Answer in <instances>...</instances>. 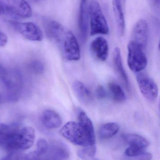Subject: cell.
Masks as SVG:
<instances>
[{
    "label": "cell",
    "instance_id": "1",
    "mask_svg": "<svg viewBox=\"0 0 160 160\" xmlns=\"http://www.w3.org/2000/svg\"><path fill=\"white\" fill-rule=\"evenodd\" d=\"M45 29L47 36L58 46L64 58L70 61L80 60V46L70 29L55 21L47 22Z\"/></svg>",
    "mask_w": 160,
    "mask_h": 160
},
{
    "label": "cell",
    "instance_id": "2",
    "mask_svg": "<svg viewBox=\"0 0 160 160\" xmlns=\"http://www.w3.org/2000/svg\"><path fill=\"white\" fill-rule=\"evenodd\" d=\"M35 131L31 127L0 123V146L9 152L27 150L32 147Z\"/></svg>",
    "mask_w": 160,
    "mask_h": 160
},
{
    "label": "cell",
    "instance_id": "3",
    "mask_svg": "<svg viewBox=\"0 0 160 160\" xmlns=\"http://www.w3.org/2000/svg\"><path fill=\"white\" fill-rule=\"evenodd\" d=\"M88 8L91 36L108 34L110 31L109 25L99 3L92 0L88 5Z\"/></svg>",
    "mask_w": 160,
    "mask_h": 160
},
{
    "label": "cell",
    "instance_id": "4",
    "mask_svg": "<svg viewBox=\"0 0 160 160\" xmlns=\"http://www.w3.org/2000/svg\"><path fill=\"white\" fill-rule=\"evenodd\" d=\"M64 137L76 145L91 146L87 134L79 123L70 121L67 123L60 130Z\"/></svg>",
    "mask_w": 160,
    "mask_h": 160
},
{
    "label": "cell",
    "instance_id": "5",
    "mask_svg": "<svg viewBox=\"0 0 160 160\" xmlns=\"http://www.w3.org/2000/svg\"><path fill=\"white\" fill-rule=\"evenodd\" d=\"M127 62L130 69L135 73H140L147 66V60L142 47L130 41L128 45Z\"/></svg>",
    "mask_w": 160,
    "mask_h": 160
},
{
    "label": "cell",
    "instance_id": "6",
    "mask_svg": "<svg viewBox=\"0 0 160 160\" xmlns=\"http://www.w3.org/2000/svg\"><path fill=\"white\" fill-rule=\"evenodd\" d=\"M10 25L16 32L28 40L40 41L43 39L41 29L33 22L12 21L10 22Z\"/></svg>",
    "mask_w": 160,
    "mask_h": 160
},
{
    "label": "cell",
    "instance_id": "7",
    "mask_svg": "<svg viewBox=\"0 0 160 160\" xmlns=\"http://www.w3.org/2000/svg\"><path fill=\"white\" fill-rule=\"evenodd\" d=\"M6 12L16 17L26 19L32 17L33 10L25 0H0Z\"/></svg>",
    "mask_w": 160,
    "mask_h": 160
},
{
    "label": "cell",
    "instance_id": "8",
    "mask_svg": "<svg viewBox=\"0 0 160 160\" xmlns=\"http://www.w3.org/2000/svg\"><path fill=\"white\" fill-rule=\"evenodd\" d=\"M136 79L142 95L150 101L156 100L158 96V88L156 82L149 77L140 73L137 75Z\"/></svg>",
    "mask_w": 160,
    "mask_h": 160
},
{
    "label": "cell",
    "instance_id": "9",
    "mask_svg": "<svg viewBox=\"0 0 160 160\" xmlns=\"http://www.w3.org/2000/svg\"><path fill=\"white\" fill-rule=\"evenodd\" d=\"M148 28L145 20H139L133 27L132 33L131 42L135 43L143 48H146L148 43Z\"/></svg>",
    "mask_w": 160,
    "mask_h": 160
},
{
    "label": "cell",
    "instance_id": "10",
    "mask_svg": "<svg viewBox=\"0 0 160 160\" xmlns=\"http://www.w3.org/2000/svg\"><path fill=\"white\" fill-rule=\"evenodd\" d=\"M89 18L87 0H81L79 12V32L83 41L86 40L89 29Z\"/></svg>",
    "mask_w": 160,
    "mask_h": 160
},
{
    "label": "cell",
    "instance_id": "11",
    "mask_svg": "<svg viewBox=\"0 0 160 160\" xmlns=\"http://www.w3.org/2000/svg\"><path fill=\"white\" fill-rule=\"evenodd\" d=\"M112 2L117 32L120 36H123L126 28L125 18L126 0H112Z\"/></svg>",
    "mask_w": 160,
    "mask_h": 160
},
{
    "label": "cell",
    "instance_id": "12",
    "mask_svg": "<svg viewBox=\"0 0 160 160\" xmlns=\"http://www.w3.org/2000/svg\"><path fill=\"white\" fill-rule=\"evenodd\" d=\"M90 49L94 57L99 61L104 62L109 55V46L104 38L99 37L94 39L90 45Z\"/></svg>",
    "mask_w": 160,
    "mask_h": 160
},
{
    "label": "cell",
    "instance_id": "13",
    "mask_svg": "<svg viewBox=\"0 0 160 160\" xmlns=\"http://www.w3.org/2000/svg\"><path fill=\"white\" fill-rule=\"evenodd\" d=\"M78 115L79 124L87 134L91 146L95 145L96 140L95 130L92 121L88 117L86 113L81 109L78 110Z\"/></svg>",
    "mask_w": 160,
    "mask_h": 160
},
{
    "label": "cell",
    "instance_id": "14",
    "mask_svg": "<svg viewBox=\"0 0 160 160\" xmlns=\"http://www.w3.org/2000/svg\"><path fill=\"white\" fill-rule=\"evenodd\" d=\"M42 125L49 129L59 128L62 125V119L60 116L53 110H45L41 117Z\"/></svg>",
    "mask_w": 160,
    "mask_h": 160
},
{
    "label": "cell",
    "instance_id": "15",
    "mask_svg": "<svg viewBox=\"0 0 160 160\" xmlns=\"http://www.w3.org/2000/svg\"><path fill=\"white\" fill-rule=\"evenodd\" d=\"M113 59L114 66L116 70L120 76L128 90H129L130 89V83L128 77L123 66L122 58H121V51L119 48H116L115 49L114 51Z\"/></svg>",
    "mask_w": 160,
    "mask_h": 160
},
{
    "label": "cell",
    "instance_id": "16",
    "mask_svg": "<svg viewBox=\"0 0 160 160\" xmlns=\"http://www.w3.org/2000/svg\"><path fill=\"white\" fill-rule=\"evenodd\" d=\"M72 88L79 99L83 103L89 104L93 101V96L89 89L80 81H76L73 82Z\"/></svg>",
    "mask_w": 160,
    "mask_h": 160
},
{
    "label": "cell",
    "instance_id": "17",
    "mask_svg": "<svg viewBox=\"0 0 160 160\" xmlns=\"http://www.w3.org/2000/svg\"><path fill=\"white\" fill-rule=\"evenodd\" d=\"M49 157L54 160L65 159L69 156L68 150L65 145L59 142H54L52 144Z\"/></svg>",
    "mask_w": 160,
    "mask_h": 160
},
{
    "label": "cell",
    "instance_id": "18",
    "mask_svg": "<svg viewBox=\"0 0 160 160\" xmlns=\"http://www.w3.org/2000/svg\"><path fill=\"white\" fill-rule=\"evenodd\" d=\"M119 129V125L115 122L103 124L99 129V137L101 140L110 139L116 135Z\"/></svg>",
    "mask_w": 160,
    "mask_h": 160
},
{
    "label": "cell",
    "instance_id": "19",
    "mask_svg": "<svg viewBox=\"0 0 160 160\" xmlns=\"http://www.w3.org/2000/svg\"><path fill=\"white\" fill-rule=\"evenodd\" d=\"M108 90L111 98L116 102H124L126 100V95L123 88L118 84L111 82L108 84Z\"/></svg>",
    "mask_w": 160,
    "mask_h": 160
},
{
    "label": "cell",
    "instance_id": "20",
    "mask_svg": "<svg viewBox=\"0 0 160 160\" xmlns=\"http://www.w3.org/2000/svg\"><path fill=\"white\" fill-rule=\"evenodd\" d=\"M124 141L130 146H135L146 148L149 145L148 141L141 135L136 134H125L122 136Z\"/></svg>",
    "mask_w": 160,
    "mask_h": 160
},
{
    "label": "cell",
    "instance_id": "21",
    "mask_svg": "<svg viewBox=\"0 0 160 160\" xmlns=\"http://www.w3.org/2000/svg\"><path fill=\"white\" fill-rule=\"evenodd\" d=\"M145 149L140 147L130 146L126 149L125 154L127 157H137L146 152Z\"/></svg>",
    "mask_w": 160,
    "mask_h": 160
},
{
    "label": "cell",
    "instance_id": "22",
    "mask_svg": "<svg viewBox=\"0 0 160 160\" xmlns=\"http://www.w3.org/2000/svg\"><path fill=\"white\" fill-rule=\"evenodd\" d=\"M96 148L95 145L86 147L84 149L79 151V156L80 158L84 159H86L88 158H93L95 154Z\"/></svg>",
    "mask_w": 160,
    "mask_h": 160
},
{
    "label": "cell",
    "instance_id": "23",
    "mask_svg": "<svg viewBox=\"0 0 160 160\" xmlns=\"http://www.w3.org/2000/svg\"><path fill=\"white\" fill-rule=\"evenodd\" d=\"M37 147V152H38L39 154L44 155V154H46L49 151V146L48 142L45 139H40L38 141Z\"/></svg>",
    "mask_w": 160,
    "mask_h": 160
},
{
    "label": "cell",
    "instance_id": "24",
    "mask_svg": "<svg viewBox=\"0 0 160 160\" xmlns=\"http://www.w3.org/2000/svg\"><path fill=\"white\" fill-rule=\"evenodd\" d=\"M45 156L44 155L39 154L37 151L29 153L25 157V160H54L49 157Z\"/></svg>",
    "mask_w": 160,
    "mask_h": 160
},
{
    "label": "cell",
    "instance_id": "25",
    "mask_svg": "<svg viewBox=\"0 0 160 160\" xmlns=\"http://www.w3.org/2000/svg\"><path fill=\"white\" fill-rule=\"evenodd\" d=\"M20 151H13L10 152L6 158V160H25V156Z\"/></svg>",
    "mask_w": 160,
    "mask_h": 160
},
{
    "label": "cell",
    "instance_id": "26",
    "mask_svg": "<svg viewBox=\"0 0 160 160\" xmlns=\"http://www.w3.org/2000/svg\"><path fill=\"white\" fill-rule=\"evenodd\" d=\"M96 95L98 98L99 99H103L107 96L106 90L102 86L99 85L96 88Z\"/></svg>",
    "mask_w": 160,
    "mask_h": 160
},
{
    "label": "cell",
    "instance_id": "27",
    "mask_svg": "<svg viewBox=\"0 0 160 160\" xmlns=\"http://www.w3.org/2000/svg\"><path fill=\"white\" fill-rule=\"evenodd\" d=\"M136 158L137 160H151L152 156L150 153L146 152Z\"/></svg>",
    "mask_w": 160,
    "mask_h": 160
},
{
    "label": "cell",
    "instance_id": "28",
    "mask_svg": "<svg viewBox=\"0 0 160 160\" xmlns=\"http://www.w3.org/2000/svg\"><path fill=\"white\" fill-rule=\"evenodd\" d=\"M7 36L0 31V47H3L7 43Z\"/></svg>",
    "mask_w": 160,
    "mask_h": 160
},
{
    "label": "cell",
    "instance_id": "29",
    "mask_svg": "<svg viewBox=\"0 0 160 160\" xmlns=\"http://www.w3.org/2000/svg\"><path fill=\"white\" fill-rule=\"evenodd\" d=\"M6 13L5 8L2 2L0 1V16H3Z\"/></svg>",
    "mask_w": 160,
    "mask_h": 160
},
{
    "label": "cell",
    "instance_id": "30",
    "mask_svg": "<svg viewBox=\"0 0 160 160\" xmlns=\"http://www.w3.org/2000/svg\"><path fill=\"white\" fill-rule=\"evenodd\" d=\"M153 2L157 4V5L159 6L160 0H153Z\"/></svg>",
    "mask_w": 160,
    "mask_h": 160
},
{
    "label": "cell",
    "instance_id": "31",
    "mask_svg": "<svg viewBox=\"0 0 160 160\" xmlns=\"http://www.w3.org/2000/svg\"><path fill=\"white\" fill-rule=\"evenodd\" d=\"M1 160H6V159H5L4 158V159H3Z\"/></svg>",
    "mask_w": 160,
    "mask_h": 160
}]
</instances>
